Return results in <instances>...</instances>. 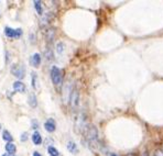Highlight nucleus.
I'll list each match as a JSON object with an SVG mask.
<instances>
[{"label": "nucleus", "instance_id": "nucleus-1", "mask_svg": "<svg viewBox=\"0 0 163 156\" xmlns=\"http://www.w3.org/2000/svg\"><path fill=\"white\" fill-rule=\"evenodd\" d=\"M83 135L85 137L88 146H90V149H94L95 147L98 146V130L95 126L88 124V126L83 132Z\"/></svg>", "mask_w": 163, "mask_h": 156}, {"label": "nucleus", "instance_id": "nucleus-2", "mask_svg": "<svg viewBox=\"0 0 163 156\" xmlns=\"http://www.w3.org/2000/svg\"><path fill=\"white\" fill-rule=\"evenodd\" d=\"M88 121H87V117H86L85 113H81V114L77 117L76 119V122H75V129L78 133H82L85 131V129L88 126Z\"/></svg>", "mask_w": 163, "mask_h": 156}, {"label": "nucleus", "instance_id": "nucleus-3", "mask_svg": "<svg viewBox=\"0 0 163 156\" xmlns=\"http://www.w3.org/2000/svg\"><path fill=\"white\" fill-rule=\"evenodd\" d=\"M51 79L52 82L55 86H60L63 82V75H62V71L58 66H52L51 68Z\"/></svg>", "mask_w": 163, "mask_h": 156}, {"label": "nucleus", "instance_id": "nucleus-4", "mask_svg": "<svg viewBox=\"0 0 163 156\" xmlns=\"http://www.w3.org/2000/svg\"><path fill=\"white\" fill-rule=\"evenodd\" d=\"M70 102H71V105L73 108H76L78 105V102H79V92H78V89L76 87L71 90V94H70Z\"/></svg>", "mask_w": 163, "mask_h": 156}, {"label": "nucleus", "instance_id": "nucleus-5", "mask_svg": "<svg viewBox=\"0 0 163 156\" xmlns=\"http://www.w3.org/2000/svg\"><path fill=\"white\" fill-rule=\"evenodd\" d=\"M4 33L10 39H18L22 35V30L21 29H12V27H7L4 29Z\"/></svg>", "mask_w": 163, "mask_h": 156}, {"label": "nucleus", "instance_id": "nucleus-6", "mask_svg": "<svg viewBox=\"0 0 163 156\" xmlns=\"http://www.w3.org/2000/svg\"><path fill=\"white\" fill-rule=\"evenodd\" d=\"M11 73L13 74L14 77L19 78V79H22V78L24 77V68H23V66L18 65V64L12 65V67H11Z\"/></svg>", "mask_w": 163, "mask_h": 156}, {"label": "nucleus", "instance_id": "nucleus-7", "mask_svg": "<svg viewBox=\"0 0 163 156\" xmlns=\"http://www.w3.org/2000/svg\"><path fill=\"white\" fill-rule=\"evenodd\" d=\"M52 19H53V17H52L51 13H46L45 16H43V17L41 18V20H40L41 27H43V29H46V27L50 25V23L52 22Z\"/></svg>", "mask_w": 163, "mask_h": 156}, {"label": "nucleus", "instance_id": "nucleus-8", "mask_svg": "<svg viewBox=\"0 0 163 156\" xmlns=\"http://www.w3.org/2000/svg\"><path fill=\"white\" fill-rule=\"evenodd\" d=\"M44 129L50 133L54 132L55 129H56V123H55L54 120H53V119H48V120H46V121H45V123H44Z\"/></svg>", "mask_w": 163, "mask_h": 156}, {"label": "nucleus", "instance_id": "nucleus-9", "mask_svg": "<svg viewBox=\"0 0 163 156\" xmlns=\"http://www.w3.org/2000/svg\"><path fill=\"white\" fill-rule=\"evenodd\" d=\"M30 64L33 67H39L41 64V55L39 53H34L30 57Z\"/></svg>", "mask_w": 163, "mask_h": 156}, {"label": "nucleus", "instance_id": "nucleus-10", "mask_svg": "<svg viewBox=\"0 0 163 156\" xmlns=\"http://www.w3.org/2000/svg\"><path fill=\"white\" fill-rule=\"evenodd\" d=\"M13 89L14 91H18V92H25V89H27V87H25V85H24L22 82H13Z\"/></svg>", "mask_w": 163, "mask_h": 156}, {"label": "nucleus", "instance_id": "nucleus-11", "mask_svg": "<svg viewBox=\"0 0 163 156\" xmlns=\"http://www.w3.org/2000/svg\"><path fill=\"white\" fill-rule=\"evenodd\" d=\"M54 36H55V29H53V27L46 29V31H45V37H46V41H48L49 43L53 41Z\"/></svg>", "mask_w": 163, "mask_h": 156}, {"label": "nucleus", "instance_id": "nucleus-12", "mask_svg": "<svg viewBox=\"0 0 163 156\" xmlns=\"http://www.w3.org/2000/svg\"><path fill=\"white\" fill-rule=\"evenodd\" d=\"M32 142H33L34 145H40L42 143V136H41V134L37 131H35L32 134Z\"/></svg>", "mask_w": 163, "mask_h": 156}, {"label": "nucleus", "instance_id": "nucleus-13", "mask_svg": "<svg viewBox=\"0 0 163 156\" xmlns=\"http://www.w3.org/2000/svg\"><path fill=\"white\" fill-rule=\"evenodd\" d=\"M67 149H68V152L73 153V154H77L78 153L77 145H76V143L73 142V141H68L67 142Z\"/></svg>", "mask_w": 163, "mask_h": 156}, {"label": "nucleus", "instance_id": "nucleus-14", "mask_svg": "<svg viewBox=\"0 0 163 156\" xmlns=\"http://www.w3.org/2000/svg\"><path fill=\"white\" fill-rule=\"evenodd\" d=\"M6 151H7V153H9V154H14L16 151H17V147H16V145H14L12 142L7 143V144H6Z\"/></svg>", "mask_w": 163, "mask_h": 156}, {"label": "nucleus", "instance_id": "nucleus-15", "mask_svg": "<svg viewBox=\"0 0 163 156\" xmlns=\"http://www.w3.org/2000/svg\"><path fill=\"white\" fill-rule=\"evenodd\" d=\"M2 139H4V141H7L8 143H11L13 141V137L11 135V133L9 132V131H7V130H4V132H2Z\"/></svg>", "mask_w": 163, "mask_h": 156}, {"label": "nucleus", "instance_id": "nucleus-16", "mask_svg": "<svg viewBox=\"0 0 163 156\" xmlns=\"http://www.w3.org/2000/svg\"><path fill=\"white\" fill-rule=\"evenodd\" d=\"M48 153L50 156H60V152L58 149L54 146H49L48 147Z\"/></svg>", "mask_w": 163, "mask_h": 156}, {"label": "nucleus", "instance_id": "nucleus-17", "mask_svg": "<svg viewBox=\"0 0 163 156\" xmlns=\"http://www.w3.org/2000/svg\"><path fill=\"white\" fill-rule=\"evenodd\" d=\"M44 56L45 58L48 59V61H52L53 59V51H52V48H46L44 50Z\"/></svg>", "mask_w": 163, "mask_h": 156}, {"label": "nucleus", "instance_id": "nucleus-18", "mask_svg": "<svg viewBox=\"0 0 163 156\" xmlns=\"http://www.w3.org/2000/svg\"><path fill=\"white\" fill-rule=\"evenodd\" d=\"M28 102H29V105H31V107H37V96L34 95V94H31L30 97H29V100H28Z\"/></svg>", "mask_w": 163, "mask_h": 156}, {"label": "nucleus", "instance_id": "nucleus-19", "mask_svg": "<svg viewBox=\"0 0 163 156\" xmlns=\"http://www.w3.org/2000/svg\"><path fill=\"white\" fill-rule=\"evenodd\" d=\"M34 8H35V10L39 14H42L43 13V9H42V2H41L40 0H37V1H34Z\"/></svg>", "mask_w": 163, "mask_h": 156}, {"label": "nucleus", "instance_id": "nucleus-20", "mask_svg": "<svg viewBox=\"0 0 163 156\" xmlns=\"http://www.w3.org/2000/svg\"><path fill=\"white\" fill-rule=\"evenodd\" d=\"M64 48H65V44L63 42H58V44H56V52H58V54H62L63 51H64Z\"/></svg>", "mask_w": 163, "mask_h": 156}, {"label": "nucleus", "instance_id": "nucleus-21", "mask_svg": "<svg viewBox=\"0 0 163 156\" xmlns=\"http://www.w3.org/2000/svg\"><path fill=\"white\" fill-rule=\"evenodd\" d=\"M37 77L35 73H32V86H33V88L35 89L37 88Z\"/></svg>", "mask_w": 163, "mask_h": 156}, {"label": "nucleus", "instance_id": "nucleus-22", "mask_svg": "<svg viewBox=\"0 0 163 156\" xmlns=\"http://www.w3.org/2000/svg\"><path fill=\"white\" fill-rule=\"evenodd\" d=\"M32 128L33 129H37L39 128V122H37V120H32Z\"/></svg>", "mask_w": 163, "mask_h": 156}, {"label": "nucleus", "instance_id": "nucleus-23", "mask_svg": "<svg viewBox=\"0 0 163 156\" xmlns=\"http://www.w3.org/2000/svg\"><path fill=\"white\" fill-rule=\"evenodd\" d=\"M25 140H28V133L23 132L22 133V136H21V141H25Z\"/></svg>", "mask_w": 163, "mask_h": 156}, {"label": "nucleus", "instance_id": "nucleus-24", "mask_svg": "<svg viewBox=\"0 0 163 156\" xmlns=\"http://www.w3.org/2000/svg\"><path fill=\"white\" fill-rule=\"evenodd\" d=\"M153 156H163V152L162 151H156V152H154V155Z\"/></svg>", "mask_w": 163, "mask_h": 156}, {"label": "nucleus", "instance_id": "nucleus-25", "mask_svg": "<svg viewBox=\"0 0 163 156\" xmlns=\"http://www.w3.org/2000/svg\"><path fill=\"white\" fill-rule=\"evenodd\" d=\"M1 156H16L14 154H9V153H4V155H1Z\"/></svg>", "mask_w": 163, "mask_h": 156}, {"label": "nucleus", "instance_id": "nucleus-26", "mask_svg": "<svg viewBox=\"0 0 163 156\" xmlns=\"http://www.w3.org/2000/svg\"><path fill=\"white\" fill-rule=\"evenodd\" d=\"M33 156H42L39 152H33Z\"/></svg>", "mask_w": 163, "mask_h": 156}, {"label": "nucleus", "instance_id": "nucleus-27", "mask_svg": "<svg viewBox=\"0 0 163 156\" xmlns=\"http://www.w3.org/2000/svg\"><path fill=\"white\" fill-rule=\"evenodd\" d=\"M126 156H137L136 154H133V153H129V154H127Z\"/></svg>", "mask_w": 163, "mask_h": 156}, {"label": "nucleus", "instance_id": "nucleus-28", "mask_svg": "<svg viewBox=\"0 0 163 156\" xmlns=\"http://www.w3.org/2000/svg\"><path fill=\"white\" fill-rule=\"evenodd\" d=\"M110 156H117V155H116V154H111Z\"/></svg>", "mask_w": 163, "mask_h": 156}, {"label": "nucleus", "instance_id": "nucleus-29", "mask_svg": "<svg viewBox=\"0 0 163 156\" xmlns=\"http://www.w3.org/2000/svg\"><path fill=\"white\" fill-rule=\"evenodd\" d=\"M0 129H1V124H0Z\"/></svg>", "mask_w": 163, "mask_h": 156}]
</instances>
